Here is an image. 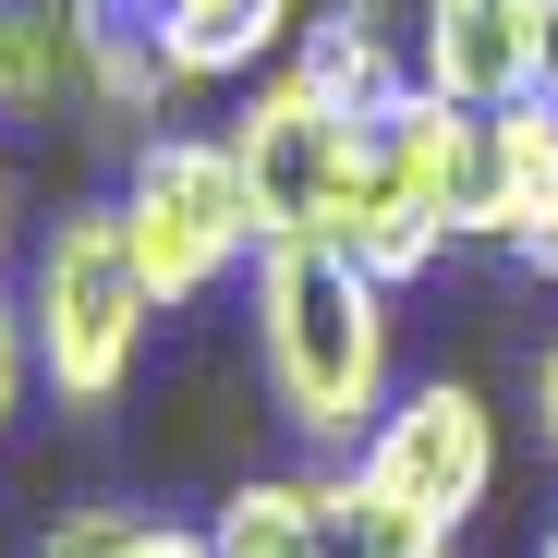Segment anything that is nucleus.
<instances>
[{
	"mask_svg": "<svg viewBox=\"0 0 558 558\" xmlns=\"http://www.w3.org/2000/svg\"><path fill=\"white\" fill-rule=\"evenodd\" d=\"M364 474H377L401 510L425 522H474L498 498V413L474 377H401V401L377 413V437H364Z\"/></svg>",
	"mask_w": 558,
	"mask_h": 558,
	"instance_id": "nucleus-6",
	"label": "nucleus"
},
{
	"mask_svg": "<svg viewBox=\"0 0 558 558\" xmlns=\"http://www.w3.org/2000/svg\"><path fill=\"white\" fill-rule=\"evenodd\" d=\"M401 292L364 279L340 243H267L243 279V328H255V389L304 461H364L377 413L401 401Z\"/></svg>",
	"mask_w": 558,
	"mask_h": 558,
	"instance_id": "nucleus-1",
	"label": "nucleus"
},
{
	"mask_svg": "<svg viewBox=\"0 0 558 558\" xmlns=\"http://www.w3.org/2000/svg\"><path fill=\"white\" fill-rule=\"evenodd\" d=\"M534 558H558V510H546V522H534Z\"/></svg>",
	"mask_w": 558,
	"mask_h": 558,
	"instance_id": "nucleus-20",
	"label": "nucleus"
},
{
	"mask_svg": "<svg viewBox=\"0 0 558 558\" xmlns=\"http://www.w3.org/2000/svg\"><path fill=\"white\" fill-rule=\"evenodd\" d=\"M474 255H510L522 279H558V110H486V158H474V219H461Z\"/></svg>",
	"mask_w": 558,
	"mask_h": 558,
	"instance_id": "nucleus-8",
	"label": "nucleus"
},
{
	"mask_svg": "<svg viewBox=\"0 0 558 558\" xmlns=\"http://www.w3.org/2000/svg\"><path fill=\"white\" fill-rule=\"evenodd\" d=\"M13 243H25V182H13V146H0V279H13Z\"/></svg>",
	"mask_w": 558,
	"mask_h": 558,
	"instance_id": "nucleus-18",
	"label": "nucleus"
},
{
	"mask_svg": "<svg viewBox=\"0 0 558 558\" xmlns=\"http://www.w3.org/2000/svg\"><path fill=\"white\" fill-rule=\"evenodd\" d=\"M110 558H219V546H207V522H170V510H134V534H122Z\"/></svg>",
	"mask_w": 558,
	"mask_h": 558,
	"instance_id": "nucleus-16",
	"label": "nucleus"
},
{
	"mask_svg": "<svg viewBox=\"0 0 558 558\" xmlns=\"http://www.w3.org/2000/svg\"><path fill=\"white\" fill-rule=\"evenodd\" d=\"M522 401H534V449L558 461V328L534 340V364H522Z\"/></svg>",
	"mask_w": 558,
	"mask_h": 558,
	"instance_id": "nucleus-17",
	"label": "nucleus"
},
{
	"mask_svg": "<svg viewBox=\"0 0 558 558\" xmlns=\"http://www.w3.org/2000/svg\"><path fill=\"white\" fill-rule=\"evenodd\" d=\"M219 558H316V474H243L207 510Z\"/></svg>",
	"mask_w": 558,
	"mask_h": 558,
	"instance_id": "nucleus-13",
	"label": "nucleus"
},
{
	"mask_svg": "<svg viewBox=\"0 0 558 558\" xmlns=\"http://www.w3.org/2000/svg\"><path fill=\"white\" fill-rule=\"evenodd\" d=\"M25 401H37V340H25V292H0V437L25 425Z\"/></svg>",
	"mask_w": 558,
	"mask_h": 558,
	"instance_id": "nucleus-15",
	"label": "nucleus"
},
{
	"mask_svg": "<svg viewBox=\"0 0 558 558\" xmlns=\"http://www.w3.org/2000/svg\"><path fill=\"white\" fill-rule=\"evenodd\" d=\"M474 158H486V110H449V98H425V85H413L401 110L364 122L328 243H340L364 279L413 292L425 267L461 255V219H474Z\"/></svg>",
	"mask_w": 558,
	"mask_h": 558,
	"instance_id": "nucleus-3",
	"label": "nucleus"
},
{
	"mask_svg": "<svg viewBox=\"0 0 558 558\" xmlns=\"http://www.w3.org/2000/svg\"><path fill=\"white\" fill-rule=\"evenodd\" d=\"M304 474H316V558H461V534L401 510L364 461H304Z\"/></svg>",
	"mask_w": 558,
	"mask_h": 558,
	"instance_id": "nucleus-11",
	"label": "nucleus"
},
{
	"mask_svg": "<svg viewBox=\"0 0 558 558\" xmlns=\"http://www.w3.org/2000/svg\"><path fill=\"white\" fill-rule=\"evenodd\" d=\"M219 134H231V158H243V182H255V231H267V243H328L364 122H352V110H328L316 85L279 61V73H255L243 98H231V122H219Z\"/></svg>",
	"mask_w": 558,
	"mask_h": 558,
	"instance_id": "nucleus-5",
	"label": "nucleus"
},
{
	"mask_svg": "<svg viewBox=\"0 0 558 558\" xmlns=\"http://www.w3.org/2000/svg\"><path fill=\"white\" fill-rule=\"evenodd\" d=\"M546 110H558V0H546Z\"/></svg>",
	"mask_w": 558,
	"mask_h": 558,
	"instance_id": "nucleus-19",
	"label": "nucleus"
},
{
	"mask_svg": "<svg viewBox=\"0 0 558 558\" xmlns=\"http://www.w3.org/2000/svg\"><path fill=\"white\" fill-rule=\"evenodd\" d=\"M158 37H170V73H182V98H207V85H243L292 61L304 37V0H158Z\"/></svg>",
	"mask_w": 558,
	"mask_h": 558,
	"instance_id": "nucleus-10",
	"label": "nucleus"
},
{
	"mask_svg": "<svg viewBox=\"0 0 558 558\" xmlns=\"http://www.w3.org/2000/svg\"><path fill=\"white\" fill-rule=\"evenodd\" d=\"M61 98H85L61 0H0V122H49Z\"/></svg>",
	"mask_w": 558,
	"mask_h": 558,
	"instance_id": "nucleus-12",
	"label": "nucleus"
},
{
	"mask_svg": "<svg viewBox=\"0 0 558 558\" xmlns=\"http://www.w3.org/2000/svg\"><path fill=\"white\" fill-rule=\"evenodd\" d=\"M292 73L316 85L328 110L377 122V110H401V98H413V13H389V0H304Z\"/></svg>",
	"mask_w": 558,
	"mask_h": 558,
	"instance_id": "nucleus-9",
	"label": "nucleus"
},
{
	"mask_svg": "<svg viewBox=\"0 0 558 558\" xmlns=\"http://www.w3.org/2000/svg\"><path fill=\"white\" fill-rule=\"evenodd\" d=\"M110 207H122V243H134V267H146L158 316H182V304L231 292V279H255V255H267V231H255V182H243L231 134H195V122L134 134Z\"/></svg>",
	"mask_w": 558,
	"mask_h": 558,
	"instance_id": "nucleus-4",
	"label": "nucleus"
},
{
	"mask_svg": "<svg viewBox=\"0 0 558 558\" xmlns=\"http://www.w3.org/2000/svg\"><path fill=\"white\" fill-rule=\"evenodd\" d=\"M25 340H37V389L61 413H110L146 377V340H158V292L122 243L110 195H73L37 255H25Z\"/></svg>",
	"mask_w": 558,
	"mask_h": 558,
	"instance_id": "nucleus-2",
	"label": "nucleus"
},
{
	"mask_svg": "<svg viewBox=\"0 0 558 558\" xmlns=\"http://www.w3.org/2000/svg\"><path fill=\"white\" fill-rule=\"evenodd\" d=\"M122 534H134V510H122V498H85V510H61V522L37 534V558H110Z\"/></svg>",
	"mask_w": 558,
	"mask_h": 558,
	"instance_id": "nucleus-14",
	"label": "nucleus"
},
{
	"mask_svg": "<svg viewBox=\"0 0 558 558\" xmlns=\"http://www.w3.org/2000/svg\"><path fill=\"white\" fill-rule=\"evenodd\" d=\"M413 85L449 110L546 98V0H413Z\"/></svg>",
	"mask_w": 558,
	"mask_h": 558,
	"instance_id": "nucleus-7",
	"label": "nucleus"
}]
</instances>
